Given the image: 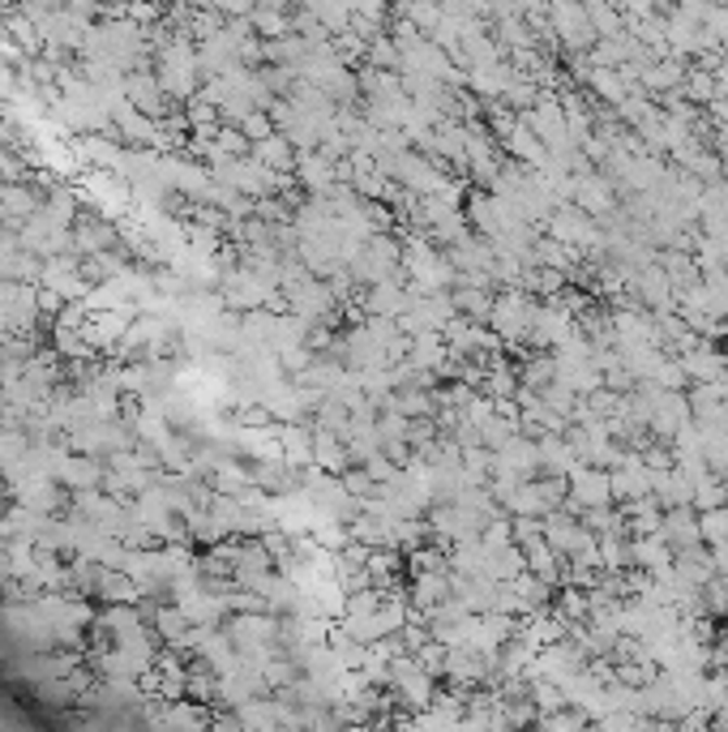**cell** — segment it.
<instances>
[{"label":"cell","mask_w":728,"mask_h":732,"mask_svg":"<svg viewBox=\"0 0 728 732\" xmlns=\"http://www.w3.org/2000/svg\"><path fill=\"white\" fill-rule=\"evenodd\" d=\"M536 450H540V467H544V476H570V471H575V463H579L575 445L562 438V433H544V438L536 441Z\"/></svg>","instance_id":"2"},{"label":"cell","mask_w":728,"mask_h":732,"mask_svg":"<svg viewBox=\"0 0 728 732\" xmlns=\"http://www.w3.org/2000/svg\"><path fill=\"white\" fill-rule=\"evenodd\" d=\"M660 535L673 544V548H686V544H699V518H694V506H668L664 510V522H660Z\"/></svg>","instance_id":"3"},{"label":"cell","mask_w":728,"mask_h":732,"mask_svg":"<svg viewBox=\"0 0 728 732\" xmlns=\"http://www.w3.org/2000/svg\"><path fill=\"white\" fill-rule=\"evenodd\" d=\"M699 535L707 548L728 544V502L725 506H712V510H699Z\"/></svg>","instance_id":"5"},{"label":"cell","mask_w":728,"mask_h":732,"mask_svg":"<svg viewBox=\"0 0 728 732\" xmlns=\"http://www.w3.org/2000/svg\"><path fill=\"white\" fill-rule=\"evenodd\" d=\"M403 17L421 35H434L437 26H441V17H445V9H441V0H403Z\"/></svg>","instance_id":"4"},{"label":"cell","mask_w":728,"mask_h":732,"mask_svg":"<svg viewBox=\"0 0 728 732\" xmlns=\"http://www.w3.org/2000/svg\"><path fill=\"white\" fill-rule=\"evenodd\" d=\"M566 489H570V514H582L587 506H608L613 502V489H608V471L595 467V463H575V471L566 476Z\"/></svg>","instance_id":"1"},{"label":"cell","mask_w":728,"mask_h":732,"mask_svg":"<svg viewBox=\"0 0 728 732\" xmlns=\"http://www.w3.org/2000/svg\"><path fill=\"white\" fill-rule=\"evenodd\" d=\"M557 613H562L566 621H582V617H587V591L566 583V591L557 595Z\"/></svg>","instance_id":"6"}]
</instances>
